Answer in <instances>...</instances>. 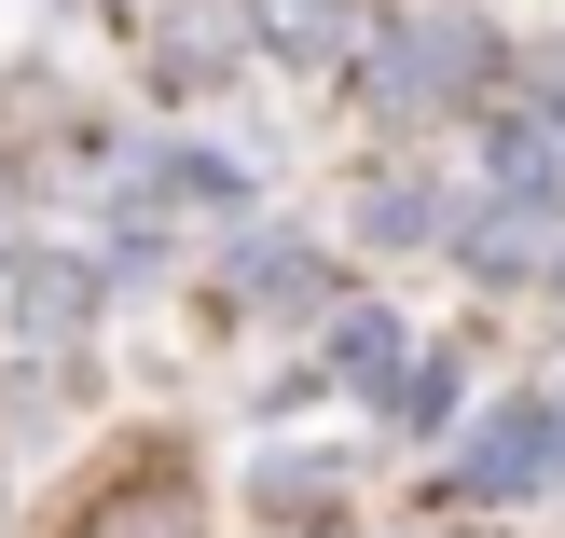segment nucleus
I'll use <instances>...</instances> for the list:
<instances>
[{
  "label": "nucleus",
  "instance_id": "4",
  "mask_svg": "<svg viewBox=\"0 0 565 538\" xmlns=\"http://www.w3.org/2000/svg\"><path fill=\"white\" fill-rule=\"evenodd\" d=\"M235 193H248L235 166H221V152H180V138L125 166V208H152V221H166V208H235Z\"/></svg>",
  "mask_w": 565,
  "mask_h": 538
},
{
  "label": "nucleus",
  "instance_id": "8",
  "mask_svg": "<svg viewBox=\"0 0 565 538\" xmlns=\"http://www.w3.org/2000/svg\"><path fill=\"white\" fill-rule=\"evenodd\" d=\"M263 484H276V511H290V525H318L331 497H345V470H331V456H290V470H263Z\"/></svg>",
  "mask_w": 565,
  "mask_h": 538
},
{
  "label": "nucleus",
  "instance_id": "3",
  "mask_svg": "<svg viewBox=\"0 0 565 538\" xmlns=\"http://www.w3.org/2000/svg\"><path fill=\"white\" fill-rule=\"evenodd\" d=\"M83 318H97V263H70V249H14V331H28V346H70Z\"/></svg>",
  "mask_w": 565,
  "mask_h": 538
},
{
  "label": "nucleus",
  "instance_id": "10",
  "mask_svg": "<svg viewBox=\"0 0 565 538\" xmlns=\"http://www.w3.org/2000/svg\"><path fill=\"white\" fill-rule=\"evenodd\" d=\"M552 414H565V401H552Z\"/></svg>",
  "mask_w": 565,
  "mask_h": 538
},
{
  "label": "nucleus",
  "instance_id": "2",
  "mask_svg": "<svg viewBox=\"0 0 565 538\" xmlns=\"http://www.w3.org/2000/svg\"><path fill=\"white\" fill-rule=\"evenodd\" d=\"M552 456H565V414L552 401H497L483 429H469V456H456V497H539Z\"/></svg>",
  "mask_w": 565,
  "mask_h": 538
},
{
  "label": "nucleus",
  "instance_id": "5",
  "mask_svg": "<svg viewBox=\"0 0 565 538\" xmlns=\"http://www.w3.org/2000/svg\"><path fill=\"white\" fill-rule=\"evenodd\" d=\"M248 28H263V55H290V70L359 55V0H248Z\"/></svg>",
  "mask_w": 565,
  "mask_h": 538
},
{
  "label": "nucleus",
  "instance_id": "7",
  "mask_svg": "<svg viewBox=\"0 0 565 538\" xmlns=\"http://www.w3.org/2000/svg\"><path fill=\"white\" fill-rule=\"evenodd\" d=\"M235 304H276V318L318 304V249L303 235H235Z\"/></svg>",
  "mask_w": 565,
  "mask_h": 538
},
{
  "label": "nucleus",
  "instance_id": "9",
  "mask_svg": "<svg viewBox=\"0 0 565 538\" xmlns=\"http://www.w3.org/2000/svg\"><path fill=\"white\" fill-rule=\"evenodd\" d=\"M0 263H14V180H0Z\"/></svg>",
  "mask_w": 565,
  "mask_h": 538
},
{
  "label": "nucleus",
  "instance_id": "6",
  "mask_svg": "<svg viewBox=\"0 0 565 538\" xmlns=\"http://www.w3.org/2000/svg\"><path fill=\"white\" fill-rule=\"evenodd\" d=\"M331 387H359V401H401V318H386V304L331 318Z\"/></svg>",
  "mask_w": 565,
  "mask_h": 538
},
{
  "label": "nucleus",
  "instance_id": "1",
  "mask_svg": "<svg viewBox=\"0 0 565 538\" xmlns=\"http://www.w3.org/2000/svg\"><path fill=\"white\" fill-rule=\"evenodd\" d=\"M483 83V28H456V14H414L401 42H373V110L386 125H428L441 97H469Z\"/></svg>",
  "mask_w": 565,
  "mask_h": 538
}]
</instances>
